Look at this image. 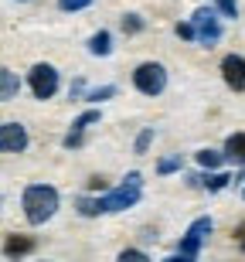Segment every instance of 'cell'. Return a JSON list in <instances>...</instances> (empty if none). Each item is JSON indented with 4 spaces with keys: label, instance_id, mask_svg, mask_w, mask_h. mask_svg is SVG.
<instances>
[{
    "label": "cell",
    "instance_id": "obj_15",
    "mask_svg": "<svg viewBox=\"0 0 245 262\" xmlns=\"http://www.w3.org/2000/svg\"><path fill=\"white\" fill-rule=\"evenodd\" d=\"M197 164L208 167V170H215V167H221V160H225V154H218V150H197Z\"/></svg>",
    "mask_w": 245,
    "mask_h": 262
},
{
    "label": "cell",
    "instance_id": "obj_18",
    "mask_svg": "<svg viewBox=\"0 0 245 262\" xmlns=\"http://www.w3.org/2000/svg\"><path fill=\"white\" fill-rule=\"evenodd\" d=\"M116 96V85H102V89H92V92H85L88 102H102V99H113Z\"/></svg>",
    "mask_w": 245,
    "mask_h": 262
},
{
    "label": "cell",
    "instance_id": "obj_22",
    "mask_svg": "<svg viewBox=\"0 0 245 262\" xmlns=\"http://www.w3.org/2000/svg\"><path fill=\"white\" fill-rule=\"evenodd\" d=\"M177 38H184V41H197V31H194V24H177Z\"/></svg>",
    "mask_w": 245,
    "mask_h": 262
},
{
    "label": "cell",
    "instance_id": "obj_3",
    "mask_svg": "<svg viewBox=\"0 0 245 262\" xmlns=\"http://www.w3.org/2000/svg\"><path fill=\"white\" fill-rule=\"evenodd\" d=\"M133 85H137L143 96H160V92L167 89L164 65H157V61H143V65H137V72H133Z\"/></svg>",
    "mask_w": 245,
    "mask_h": 262
},
{
    "label": "cell",
    "instance_id": "obj_28",
    "mask_svg": "<svg viewBox=\"0 0 245 262\" xmlns=\"http://www.w3.org/2000/svg\"><path fill=\"white\" fill-rule=\"evenodd\" d=\"M164 262H194V259H191V255H181V252H177V255H170V259H164Z\"/></svg>",
    "mask_w": 245,
    "mask_h": 262
},
{
    "label": "cell",
    "instance_id": "obj_11",
    "mask_svg": "<svg viewBox=\"0 0 245 262\" xmlns=\"http://www.w3.org/2000/svg\"><path fill=\"white\" fill-rule=\"evenodd\" d=\"M17 89H20L17 75H14L10 68H0V99H4V102H10V99H17Z\"/></svg>",
    "mask_w": 245,
    "mask_h": 262
},
{
    "label": "cell",
    "instance_id": "obj_7",
    "mask_svg": "<svg viewBox=\"0 0 245 262\" xmlns=\"http://www.w3.org/2000/svg\"><path fill=\"white\" fill-rule=\"evenodd\" d=\"M0 150L4 154H24L28 150V133L20 123H4L0 126Z\"/></svg>",
    "mask_w": 245,
    "mask_h": 262
},
{
    "label": "cell",
    "instance_id": "obj_17",
    "mask_svg": "<svg viewBox=\"0 0 245 262\" xmlns=\"http://www.w3.org/2000/svg\"><path fill=\"white\" fill-rule=\"evenodd\" d=\"M181 167H184L181 157H164V160L157 164V174H174V170H181Z\"/></svg>",
    "mask_w": 245,
    "mask_h": 262
},
{
    "label": "cell",
    "instance_id": "obj_6",
    "mask_svg": "<svg viewBox=\"0 0 245 262\" xmlns=\"http://www.w3.org/2000/svg\"><path fill=\"white\" fill-rule=\"evenodd\" d=\"M208 235H211V218H197V222H191V228L184 232V238L177 242V252L194 259L197 249H201V242H205Z\"/></svg>",
    "mask_w": 245,
    "mask_h": 262
},
{
    "label": "cell",
    "instance_id": "obj_26",
    "mask_svg": "<svg viewBox=\"0 0 245 262\" xmlns=\"http://www.w3.org/2000/svg\"><path fill=\"white\" fill-rule=\"evenodd\" d=\"M235 242H238V249L245 252V222H242V225H235Z\"/></svg>",
    "mask_w": 245,
    "mask_h": 262
},
{
    "label": "cell",
    "instance_id": "obj_4",
    "mask_svg": "<svg viewBox=\"0 0 245 262\" xmlns=\"http://www.w3.org/2000/svg\"><path fill=\"white\" fill-rule=\"evenodd\" d=\"M191 24H194V31H197V41L208 45V48L221 38V24H218V17H215V10H211V7H197L194 17H191Z\"/></svg>",
    "mask_w": 245,
    "mask_h": 262
},
{
    "label": "cell",
    "instance_id": "obj_8",
    "mask_svg": "<svg viewBox=\"0 0 245 262\" xmlns=\"http://www.w3.org/2000/svg\"><path fill=\"white\" fill-rule=\"evenodd\" d=\"M221 75H225V85L242 92L245 89V58L242 55H225L221 58Z\"/></svg>",
    "mask_w": 245,
    "mask_h": 262
},
{
    "label": "cell",
    "instance_id": "obj_13",
    "mask_svg": "<svg viewBox=\"0 0 245 262\" xmlns=\"http://www.w3.org/2000/svg\"><path fill=\"white\" fill-rule=\"evenodd\" d=\"M75 208H79V214H85V218L106 214L102 211V198H75Z\"/></svg>",
    "mask_w": 245,
    "mask_h": 262
},
{
    "label": "cell",
    "instance_id": "obj_5",
    "mask_svg": "<svg viewBox=\"0 0 245 262\" xmlns=\"http://www.w3.org/2000/svg\"><path fill=\"white\" fill-rule=\"evenodd\" d=\"M31 92H34L38 99H51L55 92H58V72H55L51 65H44V61L34 65L31 68Z\"/></svg>",
    "mask_w": 245,
    "mask_h": 262
},
{
    "label": "cell",
    "instance_id": "obj_14",
    "mask_svg": "<svg viewBox=\"0 0 245 262\" xmlns=\"http://www.w3.org/2000/svg\"><path fill=\"white\" fill-rule=\"evenodd\" d=\"M88 51H92V55H109V51H113V38H109V31L92 34V38H88Z\"/></svg>",
    "mask_w": 245,
    "mask_h": 262
},
{
    "label": "cell",
    "instance_id": "obj_12",
    "mask_svg": "<svg viewBox=\"0 0 245 262\" xmlns=\"http://www.w3.org/2000/svg\"><path fill=\"white\" fill-rule=\"evenodd\" d=\"M228 181H235V177H228V174H211V177H191L187 184H191V187H208V191H221Z\"/></svg>",
    "mask_w": 245,
    "mask_h": 262
},
{
    "label": "cell",
    "instance_id": "obj_24",
    "mask_svg": "<svg viewBox=\"0 0 245 262\" xmlns=\"http://www.w3.org/2000/svg\"><path fill=\"white\" fill-rule=\"evenodd\" d=\"M218 7H221V14H225V17H235V14H238V4H235V0H218Z\"/></svg>",
    "mask_w": 245,
    "mask_h": 262
},
{
    "label": "cell",
    "instance_id": "obj_2",
    "mask_svg": "<svg viewBox=\"0 0 245 262\" xmlns=\"http://www.w3.org/2000/svg\"><path fill=\"white\" fill-rule=\"evenodd\" d=\"M140 194H143V177L133 170V174H126V181L116 187V191H109L106 198H102V211H123V208H133V204L140 201Z\"/></svg>",
    "mask_w": 245,
    "mask_h": 262
},
{
    "label": "cell",
    "instance_id": "obj_9",
    "mask_svg": "<svg viewBox=\"0 0 245 262\" xmlns=\"http://www.w3.org/2000/svg\"><path fill=\"white\" fill-rule=\"evenodd\" d=\"M31 249H34V238H28V235H7V242H4V255H7V259L28 255Z\"/></svg>",
    "mask_w": 245,
    "mask_h": 262
},
{
    "label": "cell",
    "instance_id": "obj_16",
    "mask_svg": "<svg viewBox=\"0 0 245 262\" xmlns=\"http://www.w3.org/2000/svg\"><path fill=\"white\" fill-rule=\"evenodd\" d=\"M92 123H99V109H88V113H82V116L72 123V133H85Z\"/></svg>",
    "mask_w": 245,
    "mask_h": 262
},
{
    "label": "cell",
    "instance_id": "obj_21",
    "mask_svg": "<svg viewBox=\"0 0 245 262\" xmlns=\"http://www.w3.org/2000/svg\"><path fill=\"white\" fill-rule=\"evenodd\" d=\"M150 140H153V126H147V129H143V133L137 136V154H147Z\"/></svg>",
    "mask_w": 245,
    "mask_h": 262
},
{
    "label": "cell",
    "instance_id": "obj_20",
    "mask_svg": "<svg viewBox=\"0 0 245 262\" xmlns=\"http://www.w3.org/2000/svg\"><path fill=\"white\" fill-rule=\"evenodd\" d=\"M116 262H150L147 252H140V249H126V252H119Z\"/></svg>",
    "mask_w": 245,
    "mask_h": 262
},
{
    "label": "cell",
    "instance_id": "obj_10",
    "mask_svg": "<svg viewBox=\"0 0 245 262\" xmlns=\"http://www.w3.org/2000/svg\"><path fill=\"white\" fill-rule=\"evenodd\" d=\"M225 160H235L245 167V133H232L225 140Z\"/></svg>",
    "mask_w": 245,
    "mask_h": 262
},
{
    "label": "cell",
    "instance_id": "obj_19",
    "mask_svg": "<svg viewBox=\"0 0 245 262\" xmlns=\"http://www.w3.org/2000/svg\"><path fill=\"white\" fill-rule=\"evenodd\" d=\"M123 31H126V34H140V31H143V17H140V14H126V17H123Z\"/></svg>",
    "mask_w": 245,
    "mask_h": 262
},
{
    "label": "cell",
    "instance_id": "obj_27",
    "mask_svg": "<svg viewBox=\"0 0 245 262\" xmlns=\"http://www.w3.org/2000/svg\"><path fill=\"white\" fill-rule=\"evenodd\" d=\"M82 92H85V82H82V78H75V82H72V99L82 96Z\"/></svg>",
    "mask_w": 245,
    "mask_h": 262
},
{
    "label": "cell",
    "instance_id": "obj_25",
    "mask_svg": "<svg viewBox=\"0 0 245 262\" xmlns=\"http://www.w3.org/2000/svg\"><path fill=\"white\" fill-rule=\"evenodd\" d=\"M82 140H85V133H69L65 140H61V143L69 146V150H75V146H82Z\"/></svg>",
    "mask_w": 245,
    "mask_h": 262
},
{
    "label": "cell",
    "instance_id": "obj_23",
    "mask_svg": "<svg viewBox=\"0 0 245 262\" xmlns=\"http://www.w3.org/2000/svg\"><path fill=\"white\" fill-rule=\"evenodd\" d=\"M92 0H58V7L61 10H82V7H88Z\"/></svg>",
    "mask_w": 245,
    "mask_h": 262
},
{
    "label": "cell",
    "instance_id": "obj_1",
    "mask_svg": "<svg viewBox=\"0 0 245 262\" xmlns=\"http://www.w3.org/2000/svg\"><path fill=\"white\" fill-rule=\"evenodd\" d=\"M20 208H24V218L31 225H44L51 214L58 211V191L48 184H31V187H24Z\"/></svg>",
    "mask_w": 245,
    "mask_h": 262
}]
</instances>
